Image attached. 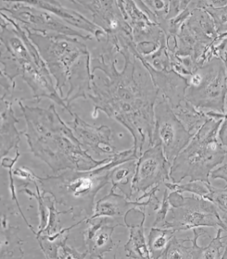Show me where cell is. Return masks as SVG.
<instances>
[{"instance_id": "d4e9b609", "label": "cell", "mask_w": 227, "mask_h": 259, "mask_svg": "<svg viewBox=\"0 0 227 259\" xmlns=\"http://www.w3.org/2000/svg\"><path fill=\"white\" fill-rule=\"evenodd\" d=\"M172 110L186 129L193 134L196 133L209 118L206 113L194 107L187 100Z\"/></svg>"}, {"instance_id": "2e32d148", "label": "cell", "mask_w": 227, "mask_h": 259, "mask_svg": "<svg viewBox=\"0 0 227 259\" xmlns=\"http://www.w3.org/2000/svg\"><path fill=\"white\" fill-rule=\"evenodd\" d=\"M36 8H42L43 10L51 12L58 18L63 20V22L72 26L78 30L83 31L89 34L93 35L98 42H101L105 37V33L102 29L97 26L92 20H89L85 16L77 11L63 6L60 1H28Z\"/></svg>"}, {"instance_id": "836d02e7", "label": "cell", "mask_w": 227, "mask_h": 259, "mask_svg": "<svg viewBox=\"0 0 227 259\" xmlns=\"http://www.w3.org/2000/svg\"><path fill=\"white\" fill-rule=\"evenodd\" d=\"M225 67H226V71H227V64H225ZM224 121H226V122H227V95H226V99H225V118H224Z\"/></svg>"}, {"instance_id": "5bb4252c", "label": "cell", "mask_w": 227, "mask_h": 259, "mask_svg": "<svg viewBox=\"0 0 227 259\" xmlns=\"http://www.w3.org/2000/svg\"><path fill=\"white\" fill-rule=\"evenodd\" d=\"M71 121H67V125L88 153L98 158V160L109 159L120 154L114 146L113 134L109 126L90 125L75 113H73Z\"/></svg>"}, {"instance_id": "7c38bea8", "label": "cell", "mask_w": 227, "mask_h": 259, "mask_svg": "<svg viewBox=\"0 0 227 259\" xmlns=\"http://www.w3.org/2000/svg\"><path fill=\"white\" fill-rule=\"evenodd\" d=\"M91 12L93 21L105 32V39L117 45L121 51L135 46L132 28L126 20L118 1H70Z\"/></svg>"}, {"instance_id": "1f68e13d", "label": "cell", "mask_w": 227, "mask_h": 259, "mask_svg": "<svg viewBox=\"0 0 227 259\" xmlns=\"http://www.w3.org/2000/svg\"><path fill=\"white\" fill-rule=\"evenodd\" d=\"M88 257V253L85 251L84 253H80L75 248L73 247L68 246L67 243L63 244L61 246L58 253V258L64 259V258H85Z\"/></svg>"}, {"instance_id": "8992f818", "label": "cell", "mask_w": 227, "mask_h": 259, "mask_svg": "<svg viewBox=\"0 0 227 259\" xmlns=\"http://www.w3.org/2000/svg\"><path fill=\"white\" fill-rule=\"evenodd\" d=\"M224 118L209 117L194 134L171 164L170 182L181 183L186 178L209 182L211 172L224 161L227 154L218 139L219 128Z\"/></svg>"}, {"instance_id": "7a4b0ae2", "label": "cell", "mask_w": 227, "mask_h": 259, "mask_svg": "<svg viewBox=\"0 0 227 259\" xmlns=\"http://www.w3.org/2000/svg\"><path fill=\"white\" fill-rule=\"evenodd\" d=\"M18 105L26 122L24 136L31 152L54 174L67 169H93L111 160H97L88 153L57 113L54 104L47 109L30 107L21 101H18Z\"/></svg>"}, {"instance_id": "52a82bcc", "label": "cell", "mask_w": 227, "mask_h": 259, "mask_svg": "<svg viewBox=\"0 0 227 259\" xmlns=\"http://www.w3.org/2000/svg\"><path fill=\"white\" fill-rule=\"evenodd\" d=\"M186 99L205 113L225 114L227 71L221 59L213 57L186 78Z\"/></svg>"}, {"instance_id": "277c9868", "label": "cell", "mask_w": 227, "mask_h": 259, "mask_svg": "<svg viewBox=\"0 0 227 259\" xmlns=\"http://www.w3.org/2000/svg\"><path fill=\"white\" fill-rule=\"evenodd\" d=\"M55 79V87L69 109L78 98H89L93 75L91 54L78 37L26 31Z\"/></svg>"}, {"instance_id": "603a6c76", "label": "cell", "mask_w": 227, "mask_h": 259, "mask_svg": "<svg viewBox=\"0 0 227 259\" xmlns=\"http://www.w3.org/2000/svg\"><path fill=\"white\" fill-rule=\"evenodd\" d=\"M136 160L124 162L116 166L110 172L109 182L115 190L119 189L127 198L132 200V185L136 172Z\"/></svg>"}, {"instance_id": "f1b7e54d", "label": "cell", "mask_w": 227, "mask_h": 259, "mask_svg": "<svg viewBox=\"0 0 227 259\" xmlns=\"http://www.w3.org/2000/svg\"><path fill=\"white\" fill-rule=\"evenodd\" d=\"M222 232L223 229L221 228L217 229L216 237L212 239L208 246L203 247L201 258H221L223 254V253H221V249H225V244L223 241V239L225 237L221 236Z\"/></svg>"}, {"instance_id": "cb8c5ba5", "label": "cell", "mask_w": 227, "mask_h": 259, "mask_svg": "<svg viewBox=\"0 0 227 259\" xmlns=\"http://www.w3.org/2000/svg\"><path fill=\"white\" fill-rule=\"evenodd\" d=\"M85 221V219H83L75 225H71L68 228L61 229L57 233H53V234H41L36 236L39 245H40L42 250L43 251L45 256L47 258H58L59 249L63 244L67 243L70 230L81 224H83Z\"/></svg>"}, {"instance_id": "4316f807", "label": "cell", "mask_w": 227, "mask_h": 259, "mask_svg": "<svg viewBox=\"0 0 227 259\" xmlns=\"http://www.w3.org/2000/svg\"><path fill=\"white\" fill-rule=\"evenodd\" d=\"M164 186L170 191H176L179 194L188 192L193 194V195L202 197L204 198L208 196L213 186L210 184V182L204 181H190L185 184L167 182L165 183Z\"/></svg>"}, {"instance_id": "6da1fadb", "label": "cell", "mask_w": 227, "mask_h": 259, "mask_svg": "<svg viewBox=\"0 0 227 259\" xmlns=\"http://www.w3.org/2000/svg\"><path fill=\"white\" fill-rule=\"evenodd\" d=\"M101 43L91 59V90L89 98L96 117L102 111L120 122L133 138L134 153L140 157L153 145L154 110L159 90L136 48L120 50L109 40Z\"/></svg>"}, {"instance_id": "f546056e", "label": "cell", "mask_w": 227, "mask_h": 259, "mask_svg": "<svg viewBox=\"0 0 227 259\" xmlns=\"http://www.w3.org/2000/svg\"><path fill=\"white\" fill-rule=\"evenodd\" d=\"M209 13L211 18L213 19L215 28L219 36L227 33V4L221 8L206 7L204 8Z\"/></svg>"}, {"instance_id": "9a60e30c", "label": "cell", "mask_w": 227, "mask_h": 259, "mask_svg": "<svg viewBox=\"0 0 227 259\" xmlns=\"http://www.w3.org/2000/svg\"><path fill=\"white\" fill-rule=\"evenodd\" d=\"M93 220H85L89 226L83 233L85 251L89 258H103L115 246L112 236L116 227L125 226L109 217H99Z\"/></svg>"}, {"instance_id": "e575fe53", "label": "cell", "mask_w": 227, "mask_h": 259, "mask_svg": "<svg viewBox=\"0 0 227 259\" xmlns=\"http://www.w3.org/2000/svg\"><path fill=\"white\" fill-rule=\"evenodd\" d=\"M221 258H227V245L225 246V249H224V252H223Z\"/></svg>"}, {"instance_id": "ba28073f", "label": "cell", "mask_w": 227, "mask_h": 259, "mask_svg": "<svg viewBox=\"0 0 227 259\" xmlns=\"http://www.w3.org/2000/svg\"><path fill=\"white\" fill-rule=\"evenodd\" d=\"M170 209L166 221L158 228L171 229L175 232L210 227L221 228L227 232V227L219 215L217 207L209 199L193 195L183 197L171 191L168 195Z\"/></svg>"}, {"instance_id": "30bf717a", "label": "cell", "mask_w": 227, "mask_h": 259, "mask_svg": "<svg viewBox=\"0 0 227 259\" xmlns=\"http://www.w3.org/2000/svg\"><path fill=\"white\" fill-rule=\"evenodd\" d=\"M0 12H8L11 18L28 32L47 36L65 35L85 40L93 37V35L69 26L51 12L36 8L28 1H0Z\"/></svg>"}, {"instance_id": "4fadbf2b", "label": "cell", "mask_w": 227, "mask_h": 259, "mask_svg": "<svg viewBox=\"0 0 227 259\" xmlns=\"http://www.w3.org/2000/svg\"><path fill=\"white\" fill-rule=\"evenodd\" d=\"M170 167L171 164L166 160L161 145L154 144L144 150L136 160L132 185V200H137L155 186L170 182Z\"/></svg>"}, {"instance_id": "44dd1931", "label": "cell", "mask_w": 227, "mask_h": 259, "mask_svg": "<svg viewBox=\"0 0 227 259\" xmlns=\"http://www.w3.org/2000/svg\"><path fill=\"white\" fill-rule=\"evenodd\" d=\"M145 217L139 224H134L128 220H124L125 227L130 229V237L126 243L124 250L127 257L132 258H151L148 244L144 237V225Z\"/></svg>"}, {"instance_id": "5b68a950", "label": "cell", "mask_w": 227, "mask_h": 259, "mask_svg": "<svg viewBox=\"0 0 227 259\" xmlns=\"http://www.w3.org/2000/svg\"><path fill=\"white\" fill-rule=\"evenodd\" d=\"M137 160L133 148L121 151L105 164L90 170H64L58 175L36 176L43 195L50 194L56 204L67 207L71 219L90 218L94 214L95 198L109 182L115 167L128 160Z\"/></svg>"}, {"instance_id": "ac0fdd59", "label": "cell", "mask_w": 227, "mask_h": 259, "mask_svg": "<svg viewBox=\"0 0 227 259\" xmlns=\"http://www.w3.org/2000/svg\"><path fill=\"white\" fill-rule=\"evenodd\" d=\"M154 204V201L148 198V200H131L125 195L116 194V190L111 187L107 195L101 198L96 202L94 214L87 220H93L99 217H109L116 220L121 217H125L130 210L134 208H146L148 205Z\"/></svg>"}, {"instance_id": "e0dca14e", "label": "cell", "mask_w": 227, "mask_h": 259, "mask_svg": "<svg viewBox=\"0 0 227 259\" xmlns=\"http://www.w3.org/2000/svg\"><path fill=\"white\" fill-rule=\"evenodd\" d=\"M143 63L149 71L154 83L159 90V94L167 101L171 109H175L186 101V90L187 89L186 78L174 70L157 71L144 62Z\"/></svg>"}, {"instance_id": "484cf974", "label": "cell", "mask_w": 227, "mask_h": 259, "mask_svg": "<svg viewBox=\"0 0 227 259\" xmlns=\"http://www.w3.org/2000/svg\"><path fill=\"white\" fill-rule=\"evenodd\" d=\"M175 233L176 232L171 229L153 227L148 234L147 242L151 258H162L168 248L170 241L175 236Z\"/></svg>"}, {"instance_id": "d6986e66", "label": "cell", "mask_w": 227, "mask_h": 259, "mask_svg": "<svg viewBox=\"0 0 227 259\" xmlns=\"http://www.w3.org/2000/svg\"><path fill=\"white\" fill-rule=\"evenodd\" d=\"M1 157L8 156L11 150H19L20 138L24 135V131L19 132L16 128V123L20 120L15 116L14 110L12 109V102L8 100L1 99Z\"/></svg>"}, {"instance_id": "7402d4cb", "label": "cell", "mask_w": 227, "mask_h": 259, "mask_svg": "<svg viewBox=\"0 0 227 259\" xmlns=\"http://www.w3.org/2000/svg\"><path fill=\"white\" fill-rule=\"evenodd\" d=\"M19 231L20 229L17 227L8 225L7 217L3 214L0 259L22 258L24 257L22 249L24 241L19 237Z\"/></svg>"}, {"instance_id": "83f0119b", "label": "cell", "mask_w": 227, "mask_h": 259, "mask_svg": "<svg viewBox=\"0 0 227 259\" xmlns=\"http://www.w3.org/2000/svg\"><path fill=\"white\" fill-rule=\"evenodd\" d=\"M205 198L216 206L219 215L227 227V188L218 189L212 186L210 193Z\"/></svg>"}, {"instance_id": "4dcf8cb0", "label": "cell", "mask_w": 227, "mask_h": 259, "mask_svg": "<svg viewBox=\"0 0 227 259\" xmlns=\"http://www.w3.org/2000/svg\"><path fill=\"white\" fill-rule=\"evenodd\" d=\"M168 189L166 188L163 194L160 206L157 210L156 218L154 221L153 227H161V225L166 221V217L168 214L169 209H170V202L168 200Z\"/></svg>"}, {"instance_id": "9c48e42d", "label": "cell", "mask_w": 227, "mask_h": 259, "mask_svg": "<svg viewBox=\"0 0 227 259\" xmlns=\"http://www.w3.org/2000/svg\"><path fill=\"white\" fill-rule=\"evenodd\" d=\"M213 19L201 8H196L179 28L175 38V54L191 57L197 67L209 60V51L218 38Z\"/></svg>"}, {"instance_id": "8fae6325", "label": "cell", "mask_w": 227, "mask_h": 259, "mask_svg": "<svg viewBox=\"0 0 227 259\" xmlns=\"http://www.w3.org/2000/svg\"><path fill=\"white\" fill-rule=\"evenodd\" d=\"M157 101L154 110L153 145L159 144L170 164L186 148L194 134L186 129L164 97ZM152 145V146H153Z\"/></svg>"}, {"instance_id": "d6a6232c", "label": "cell", "mask_w": 227, "mask_h": 259, "mask_svg": "<svg viewBox=\"0 0 227 259\" xmlns=\"http://www.w3.org/2000/svg\"><path fill=\"white\" fill-rule=\"evenodd\" d=\"M210 178L225 181L224 188H227V163L220 166L217 169H213L210 174Z\"/></svg>"}, {"instance_id": "ffe728a7", "label": "cell", "mask_w": 227, "mask_h": 259, "mask_svg": "<svg viewBox=\"0 0 227 259\" xmlns=\"http://www.w3.org/2000/svg\"><path fill=\"white\" fill-rule=\"evenodd\" d=\"M193 230L194 233L193 239H178L174 236L162 258H201L203 247L198 245V238L202 236L210 237V235L203 228H197Z\"/></svg>"}, {"instance_id": "3957f363", "label": "cell", "mask_w": 227, "mask_h": 259, "mask_svg": "<svg viewBox=\"0 0 227 259\" xmlns=\"http://www.w3.org/2000/svg\"><path fill=\"white\" fill-rule=\"evenodd\" d=\"M1 74L14 83L16 77H21L37 102L46 97L72 115L74 112L59 95L52 75L26 31L4 12H1Z\"/></svg>"}]
</instances>
